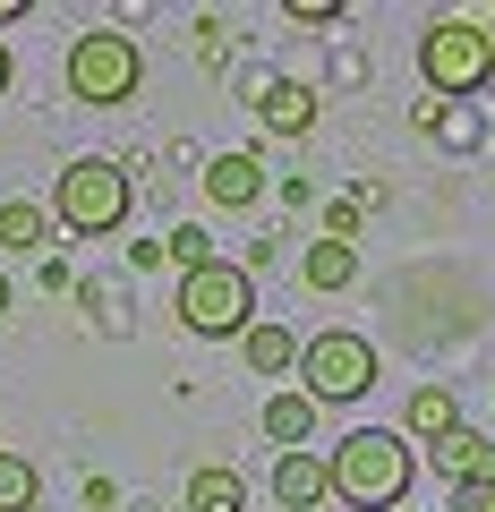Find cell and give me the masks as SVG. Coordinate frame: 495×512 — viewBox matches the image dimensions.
<instances>
[{
	"mask_svg": "<svg viewBox=\"0 0 495 512\" xmlns=\"http://www.w3.org/2000/svg\"><path fill=\"white\" fill-rule=\"evenodd\" d=\"M299 274H308V291H350V282H359V248H342V239H316V248L299 256Z\"/></svg>",
	"mask_w": 495,
	"mask_h": 512,
	"instance_id": "obj_15",
	"label": "cell"
},
{
	"mask_svg": "<svg viewBox=\"0 0 495 512\" xmlns=\"http://www.w3.org/2000/svg\"><path fill=\"white\" fill-rule=\"evenodd\" d=\"M257 427L282 444V453H308V436H316V402H308V393H274V402L257 410Z\"/></svg>",
	"mask_w": 495,
	"mask_h": 512,
	"instance_id": "obj_13",
	"label": "cell"
},
{
	"mask_svg": "<svg viewBox=\"0 0 495 512\" xmlns=\"http://www.w3.org/2000/svg\"><path fill=\"white\" fill-rule=\"evenodd\" d=\"M427 461L444 487H495V436H478V427H453L444 444H427Z\"/></svg>",
	"mask_w": 495,
	"mask_h": 512,
	"instance_id": "obj_8",
	"label": "cell"
},
{
	"mask_svg": "<svg viewBox=\"0 0 495 512\" xmlns=\"http://www.w3.org/2000/svg\"><path fill=\"white\" fill-rule=\"evenodd\" d=\"M461 427V402L444 393V384H419L410 393V410H402V436H419V444H444Z\"/></svg>",
	"mask_w": 495,
	"mask_h": 512,
	"instance_id": "obj_14",
	"label": "cell"
},
{
	"mask_svg": "<svg viewBox=\"0 0 495 512\" xmlns=\"http://www.w3.org/2000/svg\"><path fill=\"white\" fill-rule=\"evenodd\" d=\"M239 342H248V367L257 376H291L299 367V333H282V325H248Z\"/></svg>",
	"mask_w": 495,
	"mask_h": 512,
	"instance_id": "obj_16",
	"label": "cell"
},
{
	"mask_svg": "<svg viewBox=\"0 0 495 512\" xmlns=\"http://www.w3.org/2000/svg\"><path fill=\"white\" fill-rule=\"evenodd\" d=\"M444 512H495V487H453V495H444Z\"/></svg>",
	"mask_w": 495,
	"mask_h": 512,
	"instance_id": "obj_19",
	"label": "cell"
},
{
	"mask_svg": "<svg viewBox=\"0 0 495 512\" xmlns=\"http://www.w3.org/2000/svg\"><path fill=\"white\" fill-rule=\"evenodd\" d=\"M9 77H18V60H9V43H0V94H9Z\"/></svg>",
	"mask_w": 495,
	"mask_h": 512,
	"instance_id": "obj_22",
	"label": "cell"
},
{
	"mask_svg": "<svg viewBox=\"0 0 495 512\" xmlns=\"http://www.w3.org/2000/svg\"><path fill=\"white\" fill-rule=\"evenodd\" d=\"M35 495H43V470L0 444V512H35Z\"/></svg>",
	"mask_w": 495,
	"mask_h": 512,
	"instance_id": "obj_17",
	"label": "cell"
},
{
	"mask_svg": "<svg viewBox=\"0 0 495 512\" xmlns=\"http://www.w3.org/2000/svg\"><path fill=\"white\" fill-rule=\"evenodd\" d=\"M419 77H427V94H487L495 86V35L478 18H427V35H419Z\"/></svg>",
	"mask_w": 495,
	"mask_h": 512,
	"instance_id": "obj_5",
	"label": "cell"
},
{
	"mask_svg": "<svg viewBox=\"0 0 495 512\" xmlns=\"http://www.w3.org/2000/svg\"><path fill=\"white\" fill-rule=\"evenodd\" d=\"M129 163H111V154H77L69 171L52 180V231H77V239H111L129 222Z\"/></svg>",
	"mask_w": 495,
	"mask_h": 512,
	"instance_id": "obj_2",
	"label": "cell"
},
{
	"mask_svg": "<svg viewBox=\"0 0 495 512\" xmlns=\"http://www.w3.org/2000/svg\"><path fill=\"white\" fill-rule=\"evenodd\" d=\"M274 504H282V512H316V504H333V470H325V453H282V461H274Z\"/></svg>",
	"mask_w": 495,
	"mask_h": 512,
	"instance_id": "obj_9",
	"label": "cell"
},
{
	"mask_svg": "<svg viewBox=\"0 0 495 512\" xmlns=\"http://www.w3.org/2000/svg\"><path fill=\"white\" fill-rule=\"evenodd\" d=\"M9 308H18V291H9V274H0V316H9Z\"/></svg>",
	"mask_w": 495,
	"mask_h": 512,
	"instance_id": "obj_23",
	"label": "cell"
},
{
	"mask_svg": "<svg viewBox=\"0 0 495 512\" xmlns=\"http://www.w3.org/2000/svg\"><path fill=\"white\" fill-rule=\"evenodd\" d=\"M180 512H248V478H239V470H222V461H205V470H188Z\"/></svg>",
	"mask_w": 495,
	"mask_h": 512,
	"instance_id": "obj_11",
	"label": "cell"
},
{
	"mask_svg": "<svg viewBox=\"0 0 495 512\" xmlns=\"http://www.w3.org/2000/svg\"><path fill=\"white\" fill-rule=\"evenodd\" d=\"M163 256L180 265V274H197V265H214V231H205V222H171V231H163Z\"/></svg>",
	"mask_w": 495,
	"mask_h": 512,
	"instance_id": "obj_18",
	"label": "cell"
},
{
	"mask_svg": "<svg viewBox=\"0 0 495 512\" xmlns=\"http://www.w3.org/2000/svg\"><path fill=\"white\" fill-rule=\"evenodd\" d=\"M367 384H376V342H367V333H308V342H299V393H308L316 410L359 402Z\"/></svg>",
	"mask_w": 495,
	"mask_h": 512,
	"instance_id": "obj_6",
	"label": "cell"
},
{
	"mask_svg": "<svg viewBox=\"0 0 495 512\" xmlns=\"http://www.w3.org/2000/svg\"><path fill=\"white\" fill-rule=\"evenodd\" d=\"M52 239V205L35 197H0V256H35Z\"/></svg>",
	"mask_w": 495,
	"mask_h": 512,
	"instance_id": "obj_12",
	"label": "cell"
},
{
	"mask_svg": "<svg viewBox=\"0 0 495 512\" xmlns=\"http://www.w3.org/2000/svg\"><path fill=\"white\" fill-rule=\"evenodd\" d=\"M69 103L86 111H111V103H137V86H146V52H137V35H120V26H86V35L69 43Z\"/></svg>",
	"mask_w": 495,
	"mask_h": 512,
	"instance_id": "obj_3",
	"label": "cell"
},
{
	"mask_svg": "<svg viewBox=\"0 0 495 512\" xmlns=\"http://www.w3.org/2000/svg\"><path fill=\"white\" fill-rule=\"evenodd\" d=\"M333 18H342L333 0H291V26H333Z\"/></svg>",
	"mask_w": 495,
	"mask_h": 512,
	"instance_id": "obj_20",
	"label": "cell"
},
{
	"mask_svg": "<svg viewBox=\"0 0 495 512\" xmlns=\"http://www.w3.org/2000/svg\"><path fill=\"white\" fill-rule=\"evenodd\" d=\"M26 18V0H0V26H18Z\"/></svg>",
	"mask_w": 495,
	"mask_h": 512,
	"instance_id": "obj_21",
	"label": "cell"
},
{
	"mask_svg": "<svg viewBox=\"0 0 495 512\" xmlns=\"http://www.w3.org/2000/svg\"><path fill=\"white\" fill-rule=\"evenodd\" d=\"M205 197L214 205H257L265 197V154H214V163H205Z\"/></svg>",
	"mask_w": 495,
	"mask_h": 512,
	"instance_id": "obj_10",
	"label": "cell"
},
{
	"mask_svg": "<svg viewBox=\"0 0 495 512\" xmlns=\"http://www.w3.org/2000/svg\"><path fill=\"white\" fill-rule=\"evenodd\" d=\"M325 470H333V495H342L350 512H402L410 478H419V453H410V436H393V427H350L325 453Z\"/></svg>",
	"mask_w": 495,
	"mask_h": 512,
	"instance_id": "obj_1",
	"label": "cell"
},
{
	"mask_svg": "<svg viewBox=\"0 0 495 512\" xmlns=\"http://www.w3.org/2000/svg\"><path fill=\"white\" fill-rule=\"evenodd\" d=\"M180 325L205 333V342H239V333L257 325V274L231 265V256H214V265H197V274H180Z\"/></svg>",
	"mask_w": 495,
	"mask_h": 512,
	"instance_id": "obj_4",
	"label": "cell"
},
{
	"mask_svg": "<svg viewBox=\"0 0 495 512\" xmlns=\"http://www.w3.org/2000/svg\"><path fill=\"white\" fill-rule=\"evenodd\" d=\"M316 111H325V94L299 86V77H265L257 86V120L274 128V137H316Z\"/></svg>",
	"mask_w": 495,
	"mask_h": 512,
	"instance_id": "obj_7",
	"label": "cell"
}]
</instances>
